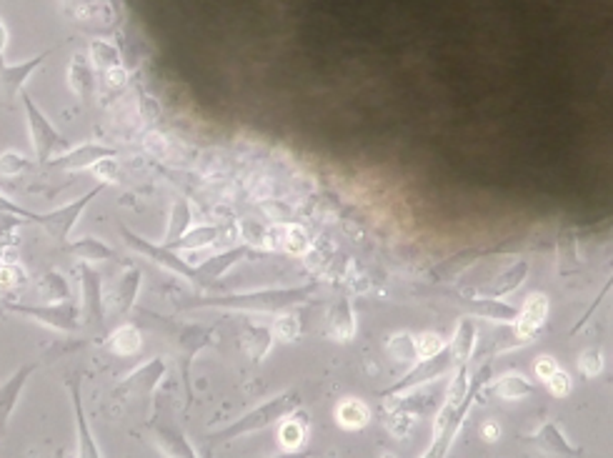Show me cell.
Here are the masks:
<instances>
[{
    "mask_svg": "<svg viewBox=\"0 0 613 458\" xmlns=\"http://www.w3.org/2000/svg\"><path fill=\"white\" fill-rule=\"evenodd\" d=\"M141 326L153 331L155 336L165 341L168 351L173 353L175 363H178V376H181V386H183V401L185 413L193 406V383H191V371H193L195 356L205 351L213 344L215 328L208 324H193V321H178V318L161 316L148 308H141Z\"/></svg>",
    "mask_w": 613,
    "mask_h": 458,
    "instance_id": "6da1fadb",
    "label": "cell"
},
{
    "mask_svg": "<svg viewBox=\"0 0 613 458\" xmlns=\"http://www.w3.org/2000/svg\"><path fill=\"white\" fill-rule=\"evenodd\" d=\"M313 285L303 288H268L253 294L213 295V298H195L188 304H178V308H233V311H283L288 305L303 304Z\"/></svg>",
    "mask_w": 613,
    "mask_h": 458,
    "instance_id": "7a4b0ae2",
    "label": "cell"
},
{
    "mask_svg": "<svg viewBox=\"0 0 613 458\" xmlns=\"http://www.w3.org/2000/svg\"><path fill=\"white\" fill-rule=\"evenodd\" d=\"M301 406V396L296 391H286L281 396L271 398L266 403H261L253 411H248L245 416H241L233 423H228L225 428H221L218 433L208 436L213 443H228V441H235V438L248 436V433H256L261 428H268L276 421H283L286 416H291L296 408Z\"/></svg>",
    "mask_w": 613,
    "mask_h": 458,
    "instance_id": "3957f363",
    "label": "cell"
},
{
    "mask_svg": "<svg viewBox=\"0 0 613 458\" xmlns=\"http://www.w3.org/2000/svg\"><path fill=\"white\" fill-rule=\"evenodd\" d=\"M118 234H121V238L125 241V245H131L135 254L143 255L148 261H153L155 265H161V268L168 271V274L178 275V278H183V281H191V284L195 285H205L203 278H201V271H198V265L188 264V261L181 258L178 251H173V248H168V245L163 244H153V241H148V238H143L141 234L131 231L128 225H118Z\"/></svg>",
    "mask_w": 613,
    "mask_h": 458,
    "instance_id": "277c9868",
    "label": "cell"
},
{
    "mask_svg": "<svg viewBox=\"0 0 613 458\" xmlns=\"http://www.w3.org/2000/svg\"><path fill=\"white\" fill-rule=\"evenodd\" d=\"M5 311L31 318L35 324H43V326L53 328V331H61V334H78L81 331V305L75 304L73 298L38 305L5 301Z\"/></svg>",
    "mask_w": 613,
    "mask_h": 458,
    "instance_id": "5b68a950",
    "label": "cell"
},
{
    "mask_svg": "<svg viewBox=\"0 0 613 458\" xmlns=\"http://www.w3.org/2000/svg\"><path fill=\"white\" fill-rule=\"evenodd\" d=\"M23 108H25V121H28V133H31V145L35 153V161L41 165L51 164L53 153L68 148V141L63 138V133L48 121V115L35 105L31 93H21Z\"/></svg>",
    "mask_w": 613,
    "mask_h": 458,
    "instance_id": "8992f818",
    "label": "cell"
},
{
    "mask_svg": "<svg viewBox=\"0 0 613 458\" xmlns=\"http://www.w3.org/2000/svg\"><path fill=\"white\" fill-rule=\"evenodd\" d=\"M103 188H105V184L95 185V188H91L88 194H83L81 198H75V201L61 205V208H53V211H45V214H35L33 224L41 225L51 241H55L58 245H65L71 241L73 228H75V224L81 221V215L85 214V208L91 205V201H95V198L103 194Z\"/></svg>",
    "mask_w": 613,
    "mask_h": 458,
    "instance_id": "52a82bcc",
    "label": "cell"
},
{
    "mask_svg": "<svg viewBox=\"0 0 613 458\" xmlns=\"http://www.w3.org/2000/svg\"><path fill=\"white\" fill-rule=\"evenodd\" d=\"M165 373H168L165 358L155 356L151 358V361H145L143 366H138L135 371H131L118 386L113 388V393L121 398H128V401H151L155 393V388L163 383Z\"/></svg>",
    "mask_w": 613,
    "mask_h": 458,
    "instance_id": "ba28073f",
    "label": "cell"
},
{
    "mask_svg": "<svg viewBox=\"0 0 613 458\" xmlns=\"http://www.w3.org/2000/svg\"><path fill=\"white\" fill-rule=\"evenodd\" d=\"M78 278H81V295H83V316L88 324L105 331V294H103V278L101 274L91 268L88 264H83L78 268Z\"/></svg>",
    "mask_w": 613,
    "mask_h": 458,
    "instance_id": "9c48e42d",
    "label": "cell"
},
{
    "mask_svg": "<svg viewBox=\"0 0 613 458\" xmlns=\"http://www.w3.org/2000/svg\"><path fill=\"white\" fill-rule=\"evenodd\" d=\"M118 155V148H113V145H105V143H81V145H75L71 151L61 153L58 158H53L48 168L53 171H85V168H93L95 164H101L105 158H115Z\"/></svg>",
    "mask_w": 613,
    "mask_h": 458,
    "instance_id": "30bf717a",
    "label": "cell"
},
{
    "mask_svg": "<svg viewBox=\"0 0 613 458\" xmlns=\"http://www.w3.org/2000/svg\"><path fill=\"white\" fill-rule=\"evenodd\" d=\"M38 366H41L38 361L23 363L21 368H15L11 376L0 383V438L5 436V431L11 426V418L13 413H15V406H18L23 391L28 386V381H31L33 373L38 371Z\"/></svg>",
    "mask_w": 613,
    "mask_h": 458,
    "instance_id": "8fae6325",
    "label": "cell"
},
{
    "mask_svg": "<svg viewBox=\"0 0 613 458\" xmlns=\"http://www.w3.org/2000/svg\"><path fill=\"white\" fill-rule=\"evenodd\" d=\"M141 278H143L141 268L128 265L121 274V278L108 288V294H105V311H111L115 318L128 316L135 308V301H138Z\"/></svg>",
    "mask_w": 613,
    "mask_h": 458,
    "instance_id": "7c38bea8",
    "label": "cell"
},
{
    "mask_svg": "<svg viewBox=\"0 0 613 458\" xmlns=\"http://www.w3.org/2000/svg\"><path fill=\"white\" fill-rule=\"evenodd\" d=\"M51 48L48 51L38 53V55H33V58H28V61H21V63H3L0 65V88L5 91V95H8V101H15L18 95H21L23 85L28 83V78H31L33 73L41 68L43 63L51 58Z\"/></svg>",
    "mask_w": 613,
    "mask_h": 458,
    "instance_id": "4fadbf2b",
    "label": "cell"
},
{
    "mask_svg": "<svg viewBox=\"0 0 613 458\" xmlns=\"http://www.w3.org/2000/svg\"><path fill=\"white\" fill-rule=\"evenodd\" d=\"M68 393H71L73 418H75V441H78L75 453H78V456L98 458L101 456V448H98V441H95V436H93L91 426H88V416H85V406H83V398H81V386H78V381H75V378L68 381Z\"/></svg>",
    "mask_w": 613,
    "mask_h": 458,
    "instance_id": "5bb4252c",
    "label": "cell"
},
{
    "mask_svg": "<svg viewBox=\"0 0 613 458\" xmlns=\"http://www.w3.org/2000/svg\"><path fill=\"white\" fill-rule=\"evenodd\" d=\"M103 346L111 351L113 356L131 358L141 353L143 348V336H141V328L135 324H121V326L113 331L111 336H105Z\"/></svg>",
    "mask_w": 613,
    "mask_h": 458,
    "instance_id": "9a60e30c",
    "label": "cell"
},
{
    "mask_svg": "<svg viewBox=\"0 0 613 458\" xmlns=\"http://www.w3.org/2000/svg\"><path fill=\"white\" fill-rule=\"evenodd\" d=\"M63 251L73 255L75 261H83V264H98V261H113L115 258V251L111 245L101 238H95V235H83L78 241H68L63 245Z\"/></svg>",
    "mask_w": 613,
    "mask_h": 458,
    "instance_id": "2e32d148",
    "label": "cell"
},
{
    "mask_svg": "<svg viewBox=\"0 0 613 458\" xmlns=\"http://www.w3.org/2000/svg\"><path fill=\"white\" fill-rule=\"evenodd\" d=\"M245 255H248V248H245V245H238V248H228L223 254L205 258L203 264H198V271H201L203 284L208 285L213 284V281H218V278L228 274L235 264H241Z\"/></svg>",
    "mask_w": 613,
    "mask_h": 458,
    "instance_id": "e0dca14e",
    "label": "cell"
},
{
    "mask_svg": "<svg viewBox=\"0 0 613 458\" xmlns=\"http://www.w3.org/2000/svg\"><path fill=\"white\" fill-rule=\"evenodd\" d=\"M191 224H193V208H191V201L181 195V198H175L173 205H171L168 225H165V235L161 244L171 245L175 244L178 238H183V235L191 231Z\"/></svg>",
    "mask_w": 613,
    "mask_h": 458,
    "instance_id": "ac0fdd59",
    "label": "cell"
},
{
    "mask_svg": "<svg viewBox=\"0 0 613 458\" xmlns=\"http://www.w3.org/2000/svg\"><path fill=\"white\" fill-rule=\"evenodd\" d=\"M356 334V321H353V311H351V304L348 301H338L331 308L328 314V336L333 341H341L346 344Z\"/></svg>",
    "mask_w": 613,
    "mask_h": 458,
    "instance_id": "d6986e66",
    "label": "cell"
},
{
    "mask_svg": "<svg viewBox=\"0 0 613 458\" xmlns=\"http://www.w3.org/2000/svg\"><path fill=\"white\" fill-rule=\"evenodd\" d=\"M68 83H71L73 93L81 98V101H88L91 98L93 88H95V81H93V63L91 58L85 55H73L71 65H68Z\"/></svg>",
    "mask_w": 613,
    "mask_h": 458,
    "instance_id": "ffe728a7",
    "label": "cell"
},
{
    "mask_svg": "<svg viewBox=\"0 0 613 458\" xmlns=\"http://www.w3.org/2000/svg\"><path fill=\"white\" fill-rule=\"evenodd\" d=\"M155 441H158V446L163 453L168 456H185V458H193L198 451H195L191 443H188V438L173 426H158L155 428Z\"/></svg>",
    "mask_w": 613,
    "mask_h": 458,
    "instance_id": "44dd1931",
    "label": "cell"
},
{
    "mask_svg": "<svg viewBox=\"0 0 613 458\" xmlns=\"http://www.w3.org/2000/svg\"><path fill=\"white\" fill-rule=\"evenodd\" d=\"M336 421L338 426L348 428V431H358V428H363L368 421H371V408H368L363 401L348 398V401H341V403H338Z\"/></svg>",
    "mask_w": 613,
    "mask_h": 458,
    "instance_id": "7402d4cb",
    "label": "cell"
},
{
    "mask_svg": "<svg viewBox=\"0 0 613 458\" xmlns=\"http://www.w3.org/2000/svg\"><path fill=\"white\" fill-rule=\"evenodd\" d=\"M273 344V331L266 326H245L243 328V348L251 361H263Z\"/></svg>",
    "mask_w": 613,
    "mask_h": 458,
    "instance_id": "603a6c76",
    "label": "cell"
},
{
    "mask_svg": "<svg viewBox=\"0 0 613 458\" xmlns=\"http://www.w3.org/2000/svg\"><path fill=\"white\" fill-rule=\"evenodd\" d=\"M218 235H221L218 225H198V228H191L183 238H178L168 248H173V251H195V248H205V245L215 244Z\"/></svg>",
    "mask_w": 613,
    "mask_h": 458,
    "instance_id": "cb8c5ba5",
    "label": "cell"
},
{
    "mask_svg": "<svg viewBox=\"0 0 613 458\" xmlns=\"http://www.w3.org/2000/svg\"><path fill=\"white\" fill-rule=\"evenodd\" d=\"M88 58H91L93 68L101 73H108L113 68H121V51L108 41H91L88 48Z\"/></svg>",
    "mask_w": 613,
    "mask_h": 458,
    "instance_id": "d4e9b609",
    "label": "cell"
},
{
    "mask_svg": "<svg viewBox=\"0 0 613 458\" xmlns=\"http://www.w3.org/2000/svg\"><path fill=\"white\" fill-rule=\"evenodd\" d=\"M38 294L43 301H65V298H71V285L58 271H48V274H43L41 284H38Z\"/></svg>",
    "mask_w": 613,
    "mask_h": 458,
    "instance_id": "484cf974",
    "label": "cell"
},
{
    "mask_svg": "<svg viewBox=\"0 0 613 458\" xmlns=\"http://www.w3.org/2000/svg\"><path fill=\"white\" fill-rule=\"evenodd\" d=\"M278 441H281V446L286 448H298L303 441H306V423H301L296 418H291V421H283V426L278 431Z\"/></svg>",
    "mask_w": 613,
    "mask_h": 458,
    "instance_id": "4316f807",
    "label": "cell"
},
{
    "mask_svg": "<svg viewBox=\"0 0 613 458\" xmlns=\"http://www.w3.org/2000/svg\"><path fill=\"white\" fill-rule=\"evenodd\" d=\"M31 168V161L15 151H5L0 155V175L3 178H15V175L25 174Z\"/></svg>",
    "mask_w": 613,
    "mask_h": 458,
    "instance_id": "83f0119b",
    "label": "cell"
},
{
    "mask_svg": "<svg viewBox=\"0 0 613 458\" xmlns=\"http://www.w3.org/2000/svg\"><path fill=\"white\" fill-rule=\"evenodd\" d=\"M298 331H301V326H298V321L293 316L278 318L273 324V336H278L281 341H293L298 336Z\"/></svg>",
    "mask_w": 613,
    "mask_h": 458,
    "instance_id": "f1b7e54d",
    "label": "cell"
},
{
    "mask_svg": "<svg viewBox=\"0 0 613 458\" xmlns=\"http://www.w3.org/2000/svg\"><path fill=\"white\" fill-rule=\"evenodd\" d=\"M0 215H18V218H25V221H33L35 214L28 211V208H23V205L13 204L11 198H5V195H0Z\"/></svg>",
    "mask_w": 613,
    "mask_h": 458,
    "instance_id": "f546056e",
    "label": "cell"
},
{
    "mask_svg": "<svg viewBox=\"0 0 613 458\" xmlns=\"http://www.w3.org/2000/svg\"><path fill=\"white\" fill-rule=\"evenodd\" d=\"M105 81L111 83L113 88H118V85H123V83L128 81V73L123 71V68H113V71L105 73Z\"/></svg>",
    "mask_w": 613,
    "mask_h": 458,
    "instance_id": "4dcf8cb0",
    "label": "cell"
},
{
    "mask_svg": "<svg viewBox=\"0 0 613 458\" xmlns=\"http://www.w3.org/2000/svg\"><path fill=\"white\" fill-rule=\"evenodd\" d=\"M5 43H8V31H5V23L0 21V65L5 63Z\"/></svg>",
    "mask_w": 613,
    "mask_h": 458,
    "instance_id": "1f68e13d",
    "label": "cell"
},
{
    "mask_svg": "<svg viewBox=\"0 0 613 458\" xmlns=\"http://www.w3.org/2000/svg\"><path fill=\"white\" fill-rule=\"evenodd\" d=\"M5 316V304H0V318Z\"/></svg>",
    "mask_w": 613,
    "mask_h": 458,
    "instance_id": "d6a6232c",
    "label": "cell"
}]
</instances>
